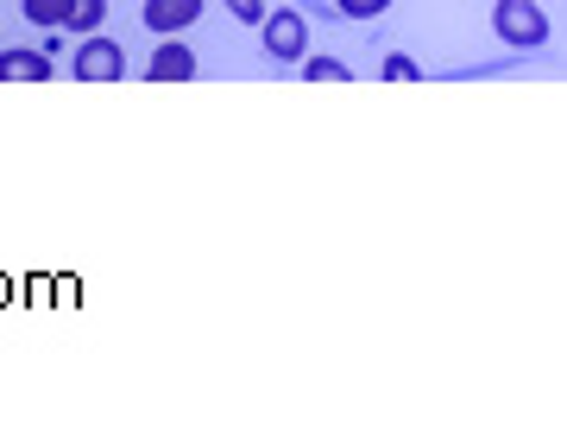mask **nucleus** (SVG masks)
Wrapping results in <instances>:
<instances>
[{
	"instance_id": "f257e3e1",
	"label": "nucleus",
	"mask_w": 567,
	"mask_h": 429,
	"mask_svg": "<svg viewBox=\"0 0 567 429\" xmlns=\"http://www.w3.org/2000/svg\"><path fill=\"white\" fill-rule=\"evenodd\" d=\"M492 32H498L511 51H536V44H548V13L536 0H498V7H492Z\"/></svg>"
},
{
	"instance_id": "f03ea898",
	"label": "nucleus",
	"mask_w": 567,
	"mask_h": 429,
	"mask_svg": "<svg viewBox=\"0 0 567 429\" xmlns=\"http://www.w3.org/2000/svg\"><path fill=\"white\" fill-rule=\"evenodd\" d=\"M259 25H265V51H271L278 63H297L309 51V20L297 13V7H278V13H265Z\"/></svg>"
},
{
	"instance_id": "7ed1b4c3",
	"label": "nucleus",
	"mask_w": 567,
	"mask_h": 429,
	"mask_svg": "<svg viewBox=\"0 0 567 429\" xmlns=\"http://www.w3.org/2000/svg\"><path fill=\"white\" fill-rule=\"evenodd\" d=\"M76 76L82 82H121L126 76V51H121V39H82V51H76Z\"/></svg>"
},
{
	"instance_id": "20e7f679",
	"label": "nucleus",
	"mask_w": 567,
	"mask_h": 429,
	"mask_svg": "<svg viewBox=\"0 0 567 429\" xmlns=\"http://www.w3.org/2000/svg\"><path fill=\"white\" fill-rule=\"evenodd\" d=\"M196 70H203V63H196V51L183 39H158L152 44V63H145L152 82H196Z\"/></svg>"
},
{
	"instance_id": "39448f33",
	"label": "nucleus",
	"mask_w": 567,
	"mask_h": 429,
	"mask_svg": "<svg viewBox=\"0 0 567 429\" xmlns=\"http://www.w3.org/2000/svg\"><path fill=\"white\" fill-rule=\"evenodd\" d=\"M158 39H171V32H183V25H196L203 20V0H145V13H140Z\"/></svg>"
},
{
	"instance_id": "423d86ee",
	"label": "nucleus",
	"mask_w": 567,
	"mask_h": 429,
	"mask_svg": "<svg viewBox=\"0 0 567 429\" xmlns=\"http://www.w3.org/2000/svg\"><path fill=\"white\" fill-rule=\"evenodd\" d=\"M51 51H25V44H7L0 51V82H51Z\"/></svg>"
},
{
	"instance_id": "0eeeda50",
	"label": "nucleus",
	"mask_w": 567,
	"mask_h": 429,
	"mask_svg": "<svg viewBox=\"0 0 567 429\" xmlns=\"http://www.w3.org/2000/svg\"><path fill=\"white\" fill-rule=\"evenodd\" d=\"M102 13L107 0H63V32H76V39H89V32H102Z\"/></svg>"
},
{
	"instance_id": "6e6552de",
	"label": "nucleus",
	"mask_w": 567,
	"mask_h": 429,
	"mask_svg": "<svg viewBox=\"0 0 567 429\" xmlns=\"http://www.w3.org/2000/svg\"><path fill=\"white\" fill-rule=\"evenodd\" d=\"M303 76L309 82H347V63L341 58H303Z\"/></svg>"
},
{
	"instance_id": "1a4fd4ad",
	"label": "nucleus",
	"mask_w": 567,
	"mask_h": 429,
	"mask_svg": "<svg viewBox=\"0 0 567 429\" xmlns=\"http://www.w3.org/2000/svg\"><path fill=\"white\" fill-rule=\"evenodd\" d=\"M20 13L32 25H58L63 20V0H20Z\"/></svg>"
},
{
	"instance_id": "9d476101",
	"label": "nucleus",
	"mask_w": 567,
	"mask_h": 429,
	"mask_svg": "<svg viewBox=\"0 0 567 429\" xmlns=\"http://www.w3.org/2000/svg\"><path fill=\"white\" fill-rule=\"evenodd\" d=\"M334 7H341L347 20H379V13H385L391 0H334Z\"/></svg>"
},
{
	"instance_id": "9b49d317",
	"label": "nucleus",
	"mask_w": 567,
	"mask_h": 429,
	"mask_svg": "<svg viewBox=\"0 0 567 429\" xmlns=\"http://www.w3.org/2000/svg\"><path fill=\"white\" fill-rule=\"evenodd\" d=\"M227 13H234V20H246V25H259V20H265L259 0H227Z\"/></svg>"
},
{
	"instance_id": "f8f14e48",
	"label": "nucleus",
	"mask_w": 567,
	"mask_h": 429,
	"mask_svg": "<svg viewBox=\"0 0 567 429\" xmlns=\"http://www.w3.org/2000/svg\"><path fill=\"white\" fill-rule=\"evenodd\" d=\"M385 76L391 82H416V63H410V58H385Z\"/></svg>"
}]
</instances>
